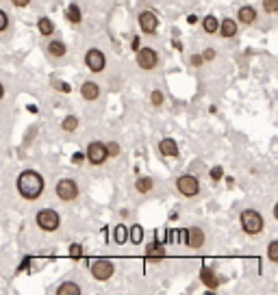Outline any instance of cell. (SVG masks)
<instances>
[{
    "label": "cell",
    "instance_id": "6da1fadb",
    "mask_svg": "<svg viewBox=\"0 0 278 295\" xmlns=\"http://www.w3.org/2000/svg\"><path fill=\"white\" fill-rule=\"evenodd\" d=\"M15 189H17V196L26 202H35L39 200L41 194L46 189V183H44V176L37 172V170H24L17 174V180H15Z\"/></svg>",
    "mask_w": 278,
    "mask_h": 295
},
{
    "label": "cell",
    "instance_id": "7a4b0ae2",
    "mask_svg": "<svg viewBox=\"0 0 278 295\" xmlns=\"http://www.w3.org/2000/svg\"><path fill=\"white\" fill-rule=\"evenodd\" d=\"M239 224H241V230H244L248 237H257V234H261V232L265 230V219H263V215L259 213V210H254V208L241 210Z\"/></svg>",
    "mask_w": 278,
    "mask_h": 295
},
{
    "label": "cell",
    "instance_id": "3957f363",
    "mask_svg": "<svg viewBox=\"0 0 278 295\" xmlns=\"http://www.w3.org/2000/svg\"><path fill=\"white\" fill-rule=\"evenodd\" d=\"M35 224L44 232H57L59 226H61V217H59V213L55 208H41L35 215Z\"/></svg>",
    "mask_w": 278,
    "mask_h": 295
},
{
    "label": "cell",
    "instance_id": "277c9868",
    "mask_svg": "<svg viewBox=\"0 0 278 295\" xmlns=\"http://www.w3.org/2000/svg\"><path fill=\"white\" fill-rule=\"evenodd\" d=\"M55 194L61 202H74L79 197L81 189H79V183L74 178H61L55 187Z\"/></svg>",
    "mask_w": 278,
    "mask_h": 295
},
{
    "label": "cell",
    "instance_id": "5b68a950",
    "mask_svg": "<svg viewBox=\"0 0 278 295\" xmlns=\"http://www.w3.org/2000/svg\"><path fill=\"white\" fill-rule=\"evenodd\" d=\"M111 159L109 154V146L102 141H92L90 146H87V163L98 167V165H104L106 161Z\"/></svg>",
    "mask_w": 278,
    "mask_h": 295
},
{
    "label": "cell",
    "instance_id": "8992f818",
    "mask_svg": "<svg viewBox=\"0 0 278 295\" xmlns=\"http://www.w3.org/2000/svg\"><path fill=\"white\" fill-rule=\"evenodd\" d=\"M176 191L183 197H196L200 194V183L193 174H181L176 178Z\"/></svg>",
    "mask_w": 278,
    "mask_h": 295
},
{
    "label": "cell",
    "instance_id": "52a82bcc",
    "mask_svg": "<svg viewBox=\"0 0 278 295\" xmlns=\"http://www.w3.org/2000/svg\"><path fill=\"white\" fill-rule=\"evenodd\" d=\"M92 278L93 280H98V282H106V280H111L113 278V274H115V265L109 261V258H98V261H93L92 263Z\"/></svg>",
    "mask_w": 278,
    "mask_h": 295
},
{
    "label": "cell",
    "instance_id": "ba28073f",
    "mask_svg": "<svg viewBox=\"0 0 278 295\" xmlns=\"http://www.w3.org/2000/svg\"><path fill=\"white\" fill-rule=\"evenodd\" d=\"M85 65H87V70H90L92 74H100V72H104V68H106L104 52L98 50V48H90V50L85 52Z\"/></svg>",
    "mask_w": 278,
    "mask_h": 295
},
{
    "label": "cell",
    "instance_id": "9c48e42d",
    "mask_svg": "<svg viewBox=\"0 0 278 295\" xmlns=\"http://www.w3.org/2000/svg\"><path fill=\"white\" fill-rule=\"evenodd\" d=\"M135 61H137V65L144 72H150L159 65V52L155 50V48H141V50L137 52V57H135Z\"/></svg>",
    "mask_w": 278,
    "mask_h": 295
},
{
    "label": "cell",
    "instance_id": "30bf717a",
    "mask_svg": "<svg viewBox=\"0 0 278 295\" xmlns=\"http://www.w3.org/2000/svg\"><path fill=\"white\" fill-rule=\"evenodd\" d=\"M137 22H139L141 33H146V35H155L159 31V17L155 11H141L137 15Z\"/></svg>",
    "mask_w": 278,
    "mask_h": 295
},
{
    "label": "cell",
    "instance_id": "8fae6325",
    "mask_svg": "<svg viewBox=\"0 0 278 295\" xmlns=\"http://www.w3.org/2000/svg\"><path fill=\"white\" fill-rule=\"evenodd\" d=\"M183 237H185V245L187 248H191V250H200L204 245V239H206L202 228H198V226L187 228V230L183 232Z\"/></svg>",
    "mask_w": 278,
    "mask_h": 295
},
{
    "label": "cell",
    "instance_id": "7c38bea8",
    "mask_svg": "<svg viewBox=\"0 0 278 295\" xmlns=\"http://www.w3.org/2000/svg\"><path fill=\"white\" fill-rule=\"evenodd\" d=\"M200 282H202L209 291H215V289L222 285V278L213 272L211 267H202V269H200Z\"/></svg>",
    "mask_w": 278,
    "mask_h": 295
},
{
    "label": "cell",
    "instance_id": "4fadbf2b",
    "mask_svg": "<svg viewBox=\"0 0 278 295\" xmlns=\"http://www.w3.org/2000/svg\"><path fill=\"white\" fill-rule=\"evenodd\" d=\"M259 20V13L257 9L252 7V4H244V7L237 9V22L244 24V26H250V24H254Z\"/></svg>",
    "mask_w": 278,
    "mask_h": 295
},
{
    "label": "cell",
    "instance_id": "5bb4252c",
    "mask_svg": "<svg viewBox=\"0 0 278 295\" xmlns=\"http://www.w3.org/2000/svg\"><path fill=\"white\" fill-rule=\"evenodd\" d=\"M159 154L176 159V156H179V143H176L172 137H163V139L159 141Z\"/></svg>",
    "mask_w": 278,
    "mask_h": 295
},
{
    "label": "cell",
    "instance_id": "9a60e30c",
    "mask_svg": "<svg viewBox=\"0 0 278 295\" xmlns=\"http://www.w3.org/2000/svg\"><path fill=\"white\" fill-rule=\"evenodd\" d=\"M81 96H83V100H87V102L98 100L100 98V85L93 81H85L81 85Z\"/></svg>",
    "mask_w": 278,
    "mask_h": 295
},
{
    "label": "cell",
    "instance_id": "2e32d148",
    "mask_svg": "<svg viewBox=\"0 0 278 295\" xmlns=\"http://www.w3.org/2000/svg\"><path fill=\"white\" fill-rule=\"evenodd\" d=\"M237 31H239V24H237V17H224L222 20V24H220V35L224 39H233L235 35H237Z\"/></svg>",
    "mask_w": 278,
    "mask_h": 295
},
{
    "label": "cell",
    "instance_id": "e0dca14e",
    "mask_svg": "<svg viewBox=\"0 0 278 295\" xmlns=\"http://www.w3.org/2000/svg\"><path fill=\"white\" fill-rule=\"evenodd\" d=\"M220 24H222V20H217L215 15L209 13L202 17V31L206 35H215V33H220Z\"/></svg>",
    "mask_w": 278,
    "mask_h": 295
},
{
    "label": "cell",
    "instance_id": "ac0fdd59",
    "mask_svg": "<svg viewBox=\"0 0 278 295\" xmlns=\"http://www.w3.org/2000/svg\"><path fill=\"white\" fill-rule=\"evenodd\" d=\"M48 55L50 57H57V59L66 57L68 55V46L63 44L61 39H50L48 41Z\"/></svg>",
    "mask_w": 278,
    "mask_h": 295
},
{
    "label": "cell",
    "instance_id": "d6986e66",
    "mask_svg": "<svg viewBox=\"0 0 278 295\" xmlns=\"http://www.w3.org/2000/svg\"><path fill=\"white\" fill-rule=\"evenodd\" d=\"M57 295H81L83 293V289L76 285V282H72V280H66V282H61V285L57 287V291H55Z\"/></svg>",
    "mask_w": 278,
    "mask_h": 295
},
{
    "label": "cell",
    "instance_id": "ffe728a7",
    "mask_svg": "<svg viewBox=\"0 0 278 295\" xmlns=\"http://www.w3.org/2000/svg\"><path fill=\"white\" fill-rule=\"evenodd\" d=\"M37 31H39V35H44V37H52V33H55V22H52L48 15H41L37 20Z\"/></svg>",
    "mask_w": 278,
    "mask_h": 295
},
{
    "label": "cell",
    "instance_id": "44dd1931",
    "mask_svg": "<svg viewBox=\"0 0 278 295\" xmlns=\"http://www.w3.org/2000/svg\"><path fill=\"white\" fill-rule=\"evenodd\" d=\"M146 256L148 258H163L165 256V245L159 241H150L146 243Z\"/></svg>",
    "mask_w": 278,
    "mask_h": 295
},
{
    "label": "cell",
    "instance_id": "7402d4cb",
    "mask_svg": "<svg viewBox=\"0 0 278 295\" xmlns=\"http://www.w3.org/2000/svg\"><path fill=\"white\" fill-rule=\"evenodd\" d=\"M128 239H131V228H126L124 224H117L113 228V241L117 245H124Z\"/></svg>",
    "mask_w": 278,
    "mask_h": 295
},
{
    "label": "cell",
    "instance_id": "603a6c76",
    "mask_svg": "<svg viewBox=\"0 0 278 295\" xmlns=\"http://www.w3.org/2000/svg\"><path fill=\"white\" fill-rule=\"evenodd\" d=\"M152 187H155V180L150 176H139L135 180V189H137V194H150Z\"/></svg>",
    "mask_w": 278,
    "mask_h": 295
},
{
    "label": "cell",
    "instance_id": "cb8c5ba5",
    "mask_svg": "<svg viewBox=\"0 0 278 295\" xmlns=\"http://www.w3.org/2000/svg\"><path fill=\"white\" fill-rule=\"evenodd\" d=\"M66 17H68V22H72V24H81V22H83V13H81L79 4H76V2H70L68 9H66Z\"/></svg>",
    "mask_w": 278,
    "mask_h": 295
},
{
    "label": "cell",
    "instance_id": "d4e9b609",
    "mask_svg": "<svg viewBox=\"0 0 278 295\" xmlns=\"http://www.w3.org/2000/svg\"><path fill=\"white\" fill-rule=\"evenodd\" d=\"M61 128L66 130V132H74L76 128H79V117H76V115H68V117H63Z\"/></svg>",
    "mask_w": 278,
    "mask_h": 295
},
{
    "label": "cell",
    "instance_id": "484cf974",
    "mask_svg": "<svg viewBox=\"0 0 278 295\" xmlns=\"http://www.w3.org/2000/svg\"><path fill=\"white\" fill-rule=\"evenodd\" d=\"M268 258H270V263L278 265V239H272L268 243Z\"/></svg>",
    "mask_w": 278,
    "mask_h": 295
},
{
    "label": "cell",
    "instance_id": "4316f807",
    "mask_svg": "<svg viewBox=\"0 0 278 295\" xmlns=\"http://www.w3.org/2000/svg\"><path fill=\"white\" fill-rule=\"evenodd\" d=\"M131 241L135 245H139L141 241H144V228H141L139 224H133L131 226Z\"/></svg>",
    "mask_w": 278,
    "mask_h": 295
},
{
    "label": "cell",
    "instance_id": "83f0119b",
    "mask_svg": "<svg viewBox=\"0 0 278 295\" xmlns=\"http://www.w3.org/2000/svg\"><path fill=\"white\" fill-rule=\"evenodd\" d=\"M150 102H152V106H163L165 96H163L161 89H152L150 92Z\"/></svg>",
    "mask_w": 278,
    "mask_h": 295
},
{
    "label": "cell",
    "instance_id": "f1b7e54d",
    "mask_svg": "<svg viewBox=\"0 0 278 295\" xmlns=\"http://www.w3.org/2000/svg\"><path fill=\"white\" fill-rule=\"evenodd\" d=\"M261 7H263L265 13L274 15V13H278V0H263V2H261Z\"/></svg>",
    "mask_w": 278,
    "mask_h": 295
},
{
    "label": "cell",
    "instance_id": "f546056e",
    "mask_svg": "<svg viewBox=\"0 0 278 295\" xmlns=\"http://www.w3.org/2000/svg\"><path fill=\"white\" fill-rule=\"evenodd\" d=\"M68 256L70 258H83V245L81 243H72L68 248Z\"/></svg>",
    "mask_w": 278,
    "mask_h": 295
},
{
    "label": "cell",
    "instance_id": "4dcf8cb0",
    "mask_svg": "<svg viewBox=\"0 0 278 295\" xmlns=\"http://www.w3.org/2000/svg\"><path fill=\"white\" fill-rule=\"evenodd\" d=\"M52 87H55L57 92H61V94H70V92H72L70 83H66V81H52Z\"/></svg>",
    "mask_w": 278,
    "mask_h": 295
},
{
    "label": "cell",
    "instance_id": "1f68e13d",
    "mask_svg": "<svg viewBox=\"0 0 278 295\" xmlns=\"http://www.w3.org/2000/svg\"><path fill=\"white\" fill-rule=\"evenodd\" d=\"M9 31V13L7 11H0V33Z\"/></svg>",
    "mask_w": 278,
    "mask_h": 295
},
{
    "label": "cell",
    "instance_id": "d6a6232c",
    "mask_svg": "<svg viewBox=\"0 0 278 295\" xmlns=\"http://www.w3.org/2000/svg\"><path fill=\"white\" fill-rule=\"evenodd\" d=\"M209 176H211V180H215V183H217V180H222V176H224V170H222L220 165H215V167H213V170L209 172Z\"/></svg>",
    "mask_w": 278,
    "mask_h": 295
},
{
    "label": "cell",
    "instance_id": "836d02e7",
    "mask_svg": "<svg viewBox=\"0 0 278 295\" xmlns=\"http://www.w3.org/2000/svg\"><path fill=\"white\" fill-rule=\"evenodd\" d=\"M202 57H204V61H215V57H217L215 48H204V50H202Z\"/></svg>",
    "mask_w": 278,
    "mask_h": 295
},
{
    "label": "cell",
    "instance_id": "e575fe53",
    "mask_svg": "<svg viewBox=\"0 0 278 295\" xmlns=\"http://www.w3.org/2000/svg\"><path fill=\"white\" fill-rule=\"evenodd\" d=\"M189 63H191L193 68H200V65L204 63V57H202V52H200V55H191V59H189Z\"/></svg>",
    "mask_w": 278,
    "mask_h": 295
},
{
    "label": "cell",
    "instance_id": "d590c367",
    "mask_svg": "<svg viewBox=\"0 0 278 295\" xmlns=\"http://www.w3.org/2000/svg\"><path fill=\"white\" fill-rule=\"evenodd\" d=\"M106 146H109V154H111V159L120 154V146H117L115 141H106Z\"/></svg>",
    "mask_w": 278,
    "mask_h": 295
},
{
    "label": "cell",
    "instance_id": "8d00e7d4",
    "mask_svg": "<svg viewBox=\"0 0 278 295\" xmlns=\"http://www.w3.org/2000/svg\"><path fill=\"white\" fill-rule=\"evenodd\" d=\"M85 159H87V152H85V154H83V152H74V154H72V163H74V165H81Z\"/></svg>",
    "mask_w": 278,
    "mask_h": 295
},
{
    "label": "cell",
    "instance_id": "74e56055",
    "mask_svg": "<svg viewBox=\"0 0 278 295\" xmlns=\"http://www.w3.org/2000/svg\"><path fill=\"white\" fill-rule=\"evenodd\" d=\"M13 7H17V9H24V7H28V4L33 2V0H9Z\"/></svg>",
    "mask_w": 278,
    "mask_h": 295
},
{
    "label": "cell",
    "instance_id": "f35d334b",
    "mask_svg": "<svg viewBox=\"0 0 278 295\" xmlns=\"http://www.w3.org/2000/svg\"><path fill=\"white\" fill-rule=\"evenodd\" d=\"M131 48L135 52H139L141 50V37H133V41H131Z\"/></svg>",
    "mask_w": 278,
    "mask_h": 295
},
{
    "label": "cell",
    "instance_id": "ab89813d",
    "mask_svg": "<svg viewBox=\"0 0 278 295\" xmlns=\"http://www.w3.org/2000/svg\"><path fill=\"white\" fill-rule=\"evenodd\" d=\"M200 20H198V15L196 13H189L187 15V24H191V26H193V24H198Z\"/></svg>",
    "mask_w": 278,
    "mask_h": 295
},
{
    "label": "cell",
    "instance_id": "60d3db41",
    "mask_svg": "<svg viewBox=\"0 0 278 295\" xmlns=\"http://www.w3.org/2000/svg\"><path fill=\"white\" fill-rule=\"evenodd\" d=\"M272 213H274V219H276V221H278V202H276V204H274V210H272Z\"/></svg>",
    "mask_w": 278,
    "mask_h": 295
}]
</instances>
